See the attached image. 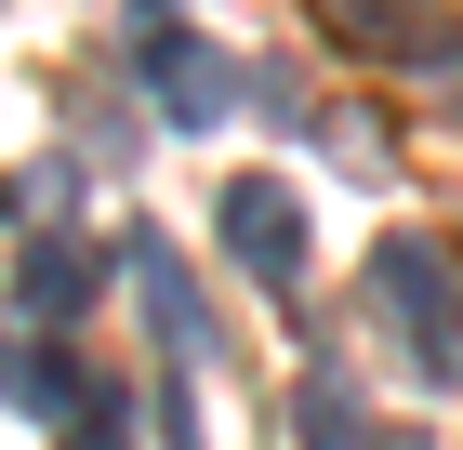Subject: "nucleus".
<instances>
[{"instance_id": "f257e3e1", "label": "nucleus", "mask_w": 463, "mask_h": 450, "mask_svg": "<svg viewBox=\"0 0 463 450\" xmlns=\"http://www.w3.org/2000/svg\"><path fill=\"white\" fill-rule=\"evenodd\" d=\"M371 292H384V318L411 331V358L450 384L463 371V278L437 265V239H371Z\"/></svg>"}, {"instance_id": "f03ea898", "label": "nucleus", "mask_w": 463, "mask_h": 450, "mask_svg": "<svg viewBox=\"0 0 463 450\" xmlns=\"http://www.w3.org/2000/svg\"><path fill=\"white\" fill-rule=\"evenodd\" d=\"M225 252H239L265 292H279V278H305V199H291V186H265V173H239V186H225Z\"/></svg>"}, {"instance_id": "7ed1b4c3", "label": "nucleus", "mask_w": 463, "mask_h": 450, "mask_svg": "<svg viewBox=\"0 0 463 450\" xmlns=\"http://www.w3.org/2000/svg\"><path fill=\"white\" fill-rule=\"evenodd\" d=\"M318 27H331V40H357V53H450L424 0H318Z\"/></svg>"}, {"instance_id": "20e7f679", "label": "nucleus", "mask_w": 463, "mask_h": 450, "mask_svg": "<svg viewBox=\"0 0 463 450\" xmlns=\"http://www.w3.org/2000/svg\"><path fill=\"white\" fill-rule=\"evenodd\" d=\"M67 305H80V252L27 225V252H14V318H27V345H40V331H67Z\"/></svg>"}, {"instance_id": "39448f33", "label": "nucleus", "mask_w": 463, "mask_h": 450, "mask_svg": "<svg viewBox=\"0 0 463 450\" xmlns=\"http://www.w3.org/2000/svg\"><path fill=\"white\" fill-rule=\"evenodd\" d=\"M14 411L67 437V424L93 411V397H80V358H67V345H27V358H14Z\"/></svg>"}, {"instance_id": "423d86ee", "label": "nucleus", "mask_w": 463, "mask_h": 450, "mask_svg": "<svg viewBox=\"0 0 463 450\" xmlns=\"http://www.w3.org/2000/svg\"><path fill=\"white\" fill-rule=\"evenodd\" d=\"M53 450H119V397H93V411H80V424H67Z\"/></svg>"}, {"instance_id": "0eeeda50", "label": "nucleus", "mask_w": 463, "mask_h": 450, "mask_svg": "<svg viewBox=\"0 0 463 450\" xmlns=\"http://www.w3.org/2000/svg\"><path fill=\"white\" fill-rule=\"evenodd\" d=\"M437 67H450V106H463V53H437Z\"/></svg>"}]
</instances>
